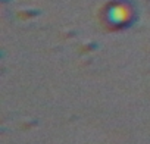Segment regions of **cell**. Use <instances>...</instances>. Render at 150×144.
<instances>
[{
    "mask_svg": "<svg viewBox=\"0 0 150 144\" xmlns=\"http://www.w3.org/2000/svg\"><path fill=\"white\" fill-rule=\"evenodd\" d=\"M110 15H112V19L115 22H125L128 19V16H129V11H128V8H125V6L121 5V6L113 8L112 12H110Z\"/></svg>",
    "mask_w": 150,
    "mask_h": 144,
    "instance_id": "cell-1",
    "label": "cell"
}]
</instances>
